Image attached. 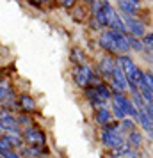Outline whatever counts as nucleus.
<instances>
[{
	"mask_svg": "<svg viewBox=\"0 0 153 158\" xmlns=\"http://www.w3.org/2000/svg\"><path fill=\"white\" fill-rule=\"evenodd\" d=\"M102 142L103 146H107L110 149H114L125 142L123 130L119 128V124H110L109 123V124L102 126Z\"/></svg>",
	"mask_w": 153,
	"mask_h": 158,
	"instance_id": "f257e3e1",
	"label": "nucleus"
},
{
	"mask_svg": "<svg viewBox=\"0 0 153 158\" xmlns=\"http://www.w3.org/2000/svg\"><path fill=\"white\" fill-rule=\"evenodd\" d=\"M86 98H87L93 107H102L105 101L112 100V93L105 84H95L93 87H86Z\"/></svg>",
	"mask_w": 153,
	"mask_h": 158,
	"instance_id": "f03ea898",
	"label": "nucleus"
},
{
	"mask_svg": "<svg viewBox=\"0 0 153 158\" xmlns=\"http://www.w3.org/2000/svg\"><path fill=\"white\" fill-rule=\"evenodd\" d=\"M117 62L123 66L125 73H126V77H128L130 85L139 87L142 82H144V71H141L130 57H126V55H119V57H117Z\"/></svg>",
	"mask_w": 153,
	"mask_h": 158,
	"instance_id": "7ed1b4c3",
	"label": "nucleus"
},
{
	"mask_svg": "<svg viewBox=\"0 0 153 158\" xmlns=\"http://www.w3.org/2000/svg\"><path fill=\"white\" fill-rule=\"evenodd\" d=\"M112 105H114V107H119L126 115L137 119V114H139L137 105L134 103V100H128L123 94V91H116V93L112 94Z\"/></svg>",
	"mask_w": 153,
	"mask_h": 158,
	"instance_id": "20e7f679",
	"label": "nucleus"
},
{
	"mask_svg": "<svg viewBox=\"0 0 153 158\" xmlns=\"http://www.w3.org/2000/svg\"><path fill=\"white\" fill-rule=\"evenodd\" d=\"M103 9H105V22H107V29L121 30V32L128 30V29H126V23L121 20V16L117 15V11L110 6L107 0H103Z\"/></svg>",
	"mask_w": 153,
	"mask_h": 158,
	"instance_id": "39448f33",
	"label": "nucleus"
},
{
	"mask_svg": "<svg viewBox=\"0 0 153 158\" xmlns=\"http://www.w3.org/2000/svg\"><path fill=\"white\" fill-rule=\"evenodd\" d=\"M110 80V85L114 87L116 91H125V89H128L130 87V82H128V77H126V73H125L123 66L117 62L116 69H114V73L109 77Z\"/></svg>",
	"mask_w": 153,
	"mask_h": 158,
	"instance_id": "423d86ee",
	"label": "nucleus"
},
{
	"mask_svg": "<svg viewBox=\"0 0 153 158\" xmlns=\"http://www.w3.org/2000/svg\"><path fill=\"white\" fill-rule=\"evenodd\" d=\"M100 44H102L103 50L110 52V53H123L121 48H119V43H117L116 34H114L112 29H109L107 32H103L102 36H100Z\"/></svg>",
	"mask_w": 153,
	"mask_h": 158,
	"instance_id": "0eeeda50",
	"label": "nucleus"
},
{
	"mask_svg": "<svg viewBox=\"0 0 153 158\" xmlns=\"http://www.w3.org/2000/svg\"><path fill=\"white\" fill-rule=\"evenodd\" d=\"M95 80V75H93V69L86 64H80L75 71V82L79 87H89V84H93Z\"/></svg>",
	"mask_w": 153,
	"mask_h": 158,
	"instance_id": "6e6552de",
	"label": "nucleus"
},
{
	"mask_svg": "<svg viewBox=\"0 0 153 158\" xmlns=\"http://www.w3.org/2000/svg\"><path fill=\"white\" fill-rule=\"evenodd\" d=\"M123 20L126 23V29L130 30V34H134V36H137V37H142L146 34V29H144V25H142V22L137 20L134 15H123Z\"/></svg>",
	"mask_w": 153,
	"mask_h": 158,
	"instance_id": "1a4fd4ad",
	"label": "nucleus"
},
{
	"mask_svg": "<svg viewBox=\"0 0 153 158\" xmlns=\"http://www.w3.org/2000/svg\"><path fill=\"white\" fill-rule=\"evenodd\" d=\"M23 139L30 144V146H43L45 144V133L41 130L34 128V126H30L23 131Z\"/></svg>",
	"mask_w": 153,
	"mask_h": 158,
	"instance_id": "9d476101",
	"label": "nucleus"
},
{
	"mask_svg": "<svg viewBox=\"0 0 153 158\" xmlns=\"http://www.w3.org/2000/svg\"><path fill=\"white\" fill-rule=\"evenodd\" d=\"M20 121L15 119L11 114H7L6 110H2V130L7 133H20Z\"/></svg>",
	"mask_w": 153,
	"mask_h": 158,
	"instance_id": "9b49d317",
	"label": "nucleus"
},
{
	"mask_svg": "<svg viewBox=\"0 0 153 158\" xmlns=\"http://www.w3.org/2000/svg\"><path fill=\"white\" fill-rule=\"evenodd\" d=\"M93 18H95V22L98 23V27H107L103 0H95V2H93Z\"/></svg>",
	"mask_w": 153,
	"mask_h": 158,
	"instance_id": "f8f14e48",
	"label": "nucleus"
},
{
	"mask_svg": "<svg viewBox=\"0 0 153 158\" xmlns=\"http://www.w3.org/2000/svg\"><path fill=\"white\" fill-rule=\"evenodd\" d=\"M117 6L123 15H135L139 11V0H117Z\"/></svg>",
	"mask_w": 153,
	"mask_h": 158,
	"instance_id": "ddd939ff",
	"label": "nucleus"
},
{
	"mask_svg": "<svg viewBox=\"0 0 153 158\" xmlns=\"http://www.w3.org/2000/svg\"><path fill=\"white\" fill-rule=\"evenodd\" d=\"M116 66H117V60H114L112 57H107V55H105V57L100 60V71H102L103 75L107 77V78H109L110 75L114 73Z\"/></svg>",
	"mask_w": 153,
	"mask_h": 158,
	"instance_id": "4468645a",
	"label": "nucleus"
},
{
	"mask_svg": "<svg viewBox=\"0 0 153 158\" xmlns=\"http://www.w3.org/2000/svg\"><path fill=\"white\" fill-rule=\"evenodd\" d=\"M110 119H112V114H110V110H107V108L103 107H98L95 112V121L100 124V126H105V124H109Z\"/></svg>",
	"mask_w": 153,
	"mask_h": 158,
	"instance_id": "2eb2a0df",
	"label": "nucleus"
},
{
	"mask_svg": "<svg viewBox=\"0 0 153 158\" xmlns=\"http://www.w3.org/2000/svg\"><path fill=\"white\" fill-rule=\"evenodd\" d=\"M137 123L142 126V128L146 130V131H150V130H153V121L151 117L146 114L144 108H139V114H137Z\"/></svg>",
	"mask_w": 153,
	"mask_h": 158,
	"instance_id": "dca6fc26",
	"label": "nucleus"
},
{
	"mask_svg": "<svg viewBox=\"0 0 153 158\" xmlns=\"http://www.w3.org/2000/svg\"><path fill=\"white\" fill-rule=\"evenodd\" d=\"M20 107H22L23 112H34L36 110V101L32 100L30 96L23 94V96H20Z\"/></svg>",
	"mask_w": 153,
	"mask_h": 158,
	"instance_id": "f3484780",
	"label": "nucleus"
},
{
	"mask_svg": "<svg viewBox=\"0 0 153 158\" xmlns=\"http://www.w3.org/2000/svg\"><path fill=\"white\" fill-rule=\"evenodd\" d=\"M126 142L130 144L132 148H135V149H137L139 146L142 144V135L139 133L137 130H132V131H128V140H126Z\"/></svg>",
	"mask_w": 153,
	"mask_h": 158,
	"instance_id": "a211bd4d",
	"label": "nucleus"
},
{
	"mask_svg": "<svg viewBox=\"0 0 153 158\" xmlns=\"http://www.w3.org/2000/svg\"><path fill=\"white\" fill-rule=\"evenodd\" d=\"M0 94H2V103L13 100V91H11V87H9V84L6 80H4L2 85H0Z\"/></svg>",
	"mask_w": 153,
	"mask_h": 158,
	"instance_id": "6ab92c4d",
	"label": "nucleus"
},
{
	"mask_svg": "<svg viewBox=\"0 0 153 158\" xmlns=\"http://www.w3.org/2000/svg\"><path fill=\"white\" fill-rule=\"evenodd\" d=\"M126 39H128V44H130L132 50H137V52H142V50H144V43H141V41L137 39V36L130 34V36H126Z\"/></svg>",
	"mask_w": 153,
	"mask_h": 158,
	"instance_id": "aec40b11",
	"label": "nucleus"
},
{
	"mask_svg": "<svg viewBox=\"0 0 153 158\" xmlns=\"http://www.w3.org/2000/svg\"><path fill=\"white\" fill-rule=\"evenodd\" d=\"M134 126H135V124H134V121H132V119H126V117H125V119H121V123H119V128L123 130V131H132V130H134Z\"/></svg>",
	"mask_w": 153,
	"mask_h": 158,
	"instance_id": "412c9836",
	"label": "nucleus"
},
{
	"mask_svg": "<svg viewBox=\"0 0 153 158\" xmlns=\"http://www.w3.org/2000/svg\"><path fill=\"white\" fill-rule=\"evenodd\" d=\"M23 155H25V156H37V155H41V151H39L37 146H32V148L23 149Z\"/></svg>",
	"mask_w": 153,
	"mask_h": 158,
	"instance_id": "4be33fe9",
	"label": "nucleus"
},
{
	"mask_svg": "<svg viewBox=\"0 0 153 158\" xmlns=\"http://www.w3.org/2000/svg\"><path fill=\"white\" fill-rule=\"evenodd\" d=\"M11 140H9L7 135H4L2 139H0V151H6V149H11Z\"/></svg>",
	"mask_w": 153,
	"mask_h": 158,
	"instance_id": "5701e85b",
	"label": "nucleus"
},
{
	"mask_svg": "<svg viewBox=\"0 0 153 158\" xmlns=\"http://www.w3.org/2000/svg\"><path fill=\"white\" fill-rule=\"evenodd\" d=\"M71 59L75 60V62L79 60L80 64L84 62V55H82V52H80V50H73V52H71Z\"/></svg>",
	"mask_w": 153,
	"mask_h": 158,
	"instance_id": "b1692460",
	"label": "nucleus"
},
{
	"mask_svg": "<svg viewBox=\"0 0 153 158\" xmlns=\"http://www.w3.org/2000/svg\"><path fill=\"white\" fill-rule=\"evenodd\" d=\"M0 155H2V158H18V156H20L18 153H13V151H11V149L0 151Z\"/></svg>",
	"mask_w": 153,
	"mask_h": 158,
	"instance_id": "393cba45",
	"label": "nucleus"
},
{
	"mask_svg": "<svg viewBox=\"0 0 153 158\" xmlns=\"http://www.w3.org/2000/svg\"><path fill=\"white\" fill-rule=\"evenodd\" d=\"M144 78H146V84H148L150 89L153 91V73H144Z\"/></svg>",
	"mask_w": 153,
	"mask_h": 158,
	"instance_id": "a878e982",
	"label": "nucleus"
},
{
	"mask_svg": "<svg viewBox=\"0 0 153 158\" xmlns=\"http://www.w3.org/2000/svg\"><path fill=\"white\" fill-rule=\"evenodd\" d=\"M61 6H64V7H73L75 6V0H57Z\"/></svg>",
	"mask_w": 153,
	"mask_h": 158,
	"instance_id": "bb28decb",
	"label": "nucleus"
},
{
	"mask_svg": "<svg viewBox=\"0 0 153 158\" xmlns=\"http://www.w3.org/2000/svg\"><path fill=\"white\" fill-rule=\"evenodd\" d=\"M18 121H20V124H27V126H29V124H32V121H30L29 117H27V115H20V117H18Z\"/></svg>",
	"mask_w": 153,
	"mask_h": 158,
	"instance_id": "cd10ccee",
	"label": "nucleus"
},
{
	"mask_svg": "<svg viewBox=\"0 0 153 158\" xmlns=\"http://www.w3.org/2000/svg\"><path fill=\"white\" fill-rule=\"evenodd\" d=\"M32 2H34V4H37V6H39V4H46V2H50V0H32Z\"/></svg>",
	"mask_w": 153,
	"mask_h": 158,
	"instance_id": "c85d7f7f",
	"label": "nucleus"
},
{
	"mask_svg": "<svg viewBox=\"0 0 153 158\" xmlns=\"http://www.w3.org/2000/svg\"><path fill=\"white\" fill-rule=\"evenodd\" d=\"M86 2H89V4H93V2H95V0H86Z\"/></svg>",
	"mask_w": 153,
	"mask_h": 158,
	"instance_id": "c756f323",
	"label": "nucleus"
}]
</instances>
